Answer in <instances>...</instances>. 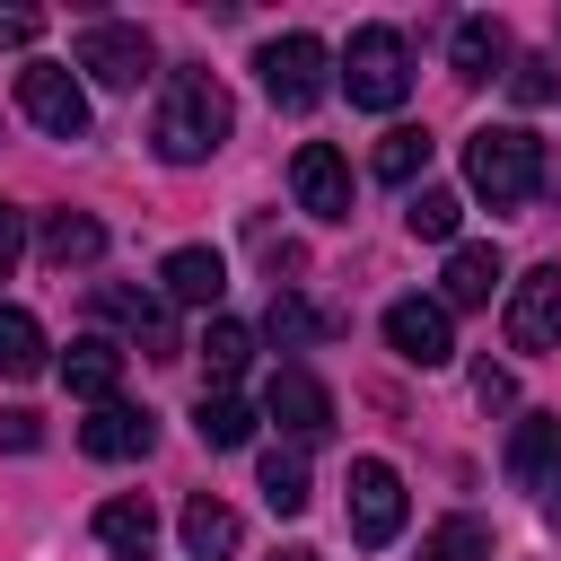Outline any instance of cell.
Listing matches in <instances>:
<instances>
[{
	"label": "cell",
	"mask_w": 561,
	"mask_h": 561,
	"mask_svg": "<svg viewBox=\"0 0 561 561\" xmlns=\"http://www.w3.org/2000/svg\"><path fill=\"white\" fill-rule=\"evenodd\" d=\"M254 70H263V88H272V105H280V114H316V105H324V88H333V79H324V70H333V53H324L316 35H272Z\"/></svg>",
	"instance_id": "4"
},
{
	"label": "cell",
	"mask_w": 561,
	"mask_h": 561,
	"mask_svg": "<svg viewBox=\"0 0 561 561\" xmlns=\"http://www.w3.org/2000/svg\"><path fill=\"white\" fill-rule=\"evenodd\" d=\"M0 447L35 456V447H44V421H35V412H0Z\"/></svg>",
	"instance_id": "32"
},
{
	"label": "cell",
	"mask_w": 561,
	"mask_h": 561,
	"mask_svg": "<svg viewBox=\"0 0 561 561\" xmlns=\"http://www.w3.org/2000/svg\"><path fill=\"white\" fill-rule=\"evenodd\" d=\"M35 254H44V272H88V263L105 254V219H88V210H53L44 237H35Z\"/></svg>",
	"instance_id": "14"
},
{
	"label": "cell",
	"mask_w": 561,
	"mask_h": 561,
	"mask_svg": "<svg viewBox=\"0 0 561 561\" xmlns=\"http://www.w3.org/2000/svg\"><path fill=\"white\" fill-rule=\"evenodd\" d=\"M149 61H158V53H149L140 26H123V18H88V26H79V70H88V79H105V88H140Z\"/></svg>",
	"instance_id": "8"
},
{
	"label": "cell",
	"mask_w": 561,
	"mask_h": 561,
	"mask_svg": "<svg viewBox=\"0 0 561 561\" xmlns=\"http://www.w3.org/2000/svg\"><path fill=\"white\" fill-rule=\"evenodd\" d=\"M193 430H202V447H245V438H254V412H245V394L210 386V394L193 403Z\"/></svg>",
	"instance_id": "21"
},
{
	"label": "cell",
	"mask_w": 561,
	"mask_h": 561,
	"mask_svg": "<svg viewBox=\"0 0 561 561\" xmlns=\"http://www.w3.org/2000/svg\"><path fill=\"white\" fill-rule=\"evenodd\" d=\"M245 359H254V333H245L237 316H210V333H202V368H210V377L228 386V377H237Z\"/></svg>",
	"instance_id": "28"
},
{
	"label": "cell",
	"mask_w": 561,
	"mask_h": 561,
	"mask_svg": "<svg viewBox=\"0 0 561 561\" xmlns=\"http://www.w3.org/2000/svg\"><path fill=\"white\" fill-rule=\"evenodd\" d=\"M237 543H245L237 508H228V500H210V491H193V500H184V552H193V561H228Z\"/></svg>",
	"instance_id": "19"
},
{
	"label": "cell",
	"mask_w": 561,
	"mask_h": 561,
	"mask_svg": "<svg viewBox=\"0 0 561 561\" xmlns=\"http://www.w3.org/2000/svg\"><path fill=\"white\" fill-rule=\"evenodd\" d=\"M263 500L280 508V517H298L316 491H307V456L298 447H263Z\"/></svg>",
	"instance_id": "23"
},
{
	"label": "cell",
	"mask_w": 561,
	"mask_h": 561,
	"mask_svg": "<svg viewBox=\"0 0 561 561\" xmlns=\"http://www.w3.org/2000/svg\"><path fill=\"white\" fill-rule=\"evenodd\" d=\"M465 184L491 202V210H526L543 193V140L526 123H482L465 140Z\"/></svg>",
	"instance_id": "2"
},
{
	"label": "cell",
	"mask_w": 561,
	"mask_h": 561,
	"mask_svg": "<svg viewBox=\"0 0 561 561\" xmlns=\"http://www.w3.org/2000/svg\"><path fill=\"white\" fill-rule=\"evenodd\" d=\"M35 35H44L35 9H0V44H35Z\"/></svg>",
	"instance_id": "34"
},
{
	"label": "cell",
	"mask_w": 561,
	"mask_h": 561,
	"mask_svg": "<svg viewBox=\"0 0 561 561\" xmlns=\"http://www.w3.org/2000/svg\"><path fill=\"white\" fill-rule=\"evenodd\" d=\"M289 184H298V210H316V219H351V167H342L333 140H298Z\"/></svg>",
	"instance_id": "10"
},
{
	"label": "cell",
	"mask_w": 561,
	"mask_h": 561,
	"mask_svg": "<svg viewBox=\"0 0 561 561\" xmlns=\"http://www.w3.org/2000/svg\"><path fill=\"white\" fill-rule=\"evenodd\" d=\"M456 219H465V202H456L447 184H421V193L403 202V228H412V237H430V245H447V237H456Z\"/></svg>",
	"instance_id": "25"
},
{
	"label": "cell",
	"mask_w": 561,
	"mask_h": 561,
	"mask_svg": "<svg viewBox=\"0 0 561 561\" xmlns=\"http://www.w3.org/2000/svg\"><path fill=\"white\" fill-rule=\"evenodd\" d=\"M543 508H552V526H561V473H552V482H543Z\"/></svg>",
	"instance_id": "35"
},
{
	"label": "cell",
	"mask_w": 561,
	"mask_h": 561,
	"mask_svg": "<svg viewBox=\"0 0 561 561\" xmlns=\"http://www.w3.org/2000/svg\"><path fill=\"white\" fill-rule=\"evenodd\" d=\"M500 280H508L500 245H456V254H447V298H438V307H491Z\"/></svg>",
	"instance_id": "20"
},
{
	"label": "cell",
	"mask_w": 561,
	"mask_h": 561,
	"mask_svg": "<svg viewBox=\"0 0 561 561\" xmlns=\"http://www.w3.org/2000/svg\"><path fill=\"white\" fill-rule=\"evenodd\" d=\"M447 61H456V79H465V88H482V79L508 61V26H500V18H456Z\"/></svg>",
	"instance_id": "18"
},
{
	"label": "cell",
	"mask_w": 561,
	"mask_h": 561,
	"mask_svg": "<svg viewBox=\"0 0 561 561\" xmlns=\"http://www.w3.org/2000/svg\"><path fill=\"white\" fill-rule=\"evenodd\" d=\"M508 96H517V105H543V96H552V61H517V70H508Z\"/></svg>",
	"instance_id": "30"
},
{
	"label": "cell",
	"mask_w": 561,
	"mask_h": 561,
	"mask_svg": "<svg viewBox=\"0 0 561 561\" xmlns=\"http://www.w3.org/2000/svg\"><path fill=\"white\" fill-rule=\"evenodd\" d=\"M18 105H26L35 131H53V140H88V88H79L61 61H26V70H18Z\"/></svg>",
	"instance_id": "5"
},
{
	"label": "cell",
	"mask_w": 561,
	"mask_h": 561,
	"mask_svg": "<svg viewBox=\"0 0 561 561\" xmlns=\"http://www.w3.org/2000/svg\"><path fill=\"white\" fill-rule=\"evenodd\" d=\"M272 561H316V552H307V543H298V552H272Z\"/></svg>",
	"instance_id": "36"
},
{
	"label": "cell",
	"mask_w": 561,
	"mask_h": 561,
	"mask_svg": "<svg viewBox=\"0 0 561 561\" xmlns=\"http://www.w3.org/2000/svg\"><path fill=\"white\" fill-rule=\"evenodd\" d=\"M18 254H26V210H18V202H0V280L18 272Z\"/></svg>",
	"instance_id": "31"
},
{
	"label": "cell",
	"mask_w": 561,
	"mask_h": 561,
	"mask_svg": "<svg viewBox=\"0 0 561 561\" xmlns=\"http://www.w3.org/2000/svg\"><path fill=\"white\" fill-rule=\"evenodd\" d=\"M561 473V412H526L517 421V438H508V482H552Z\"/></svg>",
	"instance_id": "17"
},
{
	"label": "cell",
	"mask_w": 561,
	"mask_h": 561,
	"mask_svg": "<svg viewBox=\"0 0 561 561\" xmlns=\"http://www.w3.org/2000/svg\"><path fill=\"white\" fill-rule=\"evenodd\" d=\"M263 412L289 430V447H316V438L333 430V394H324L307 368H280V377H272V394H263Z\"/></svg>",
	"instance_id": "11"
},
{
	"label": "cell",
	"mask_w": 561,
	"mask_h": 561,
	"mask_svg": "<svg viewBox=\"0 0 561 561\" xmlns=\"http://www.w3.org/2000/svg\"><path fill=\"white\" fill-rule=\"evenodd\" d=\"M61 386L88 394V403H114V386H123V351H114L105 333H79V342L61 351Z\"/></svg>",
	"instance_id": "16"
},
{
	"label": "cell",
	"mask_w": 561,
	"mask_h": 561,
	"mask_svg": "<svg viewBox=\"0 0 561 561\" xmlns=\"http://www.w3.org/2000/svg\"><path fill=\"white\" fill-rule=\"evenodd\" d=\"M149 535H158V508H149V500H105V508H96V543L149 552Z\"/></svg>",
	"instance_id": "24"
},
{
	"label": "cell",
	"mask_w": 561,
	"mask_h": 561,
	"mask_svg": "<svg viewBox=\"0 0 561 561\" xmlns=\"http://www.w3.org/2000/svg\"><path fill=\"white\" fill-rule=\"evenodd\" d=\"M342 96L368 105V114H394L412 96V44L394 26H351V44H342Z\"/></svg>",
	"instance_id": "3"
},
{
	"label": "cell",
	"mask_w": 561,
	"mask_h": 561,
	"mask_svg": "<svg viewBox=\"0 0 561 561\" xmlns=\"http://www.w3.org/2000/svg\"><path fill=\"white\" fill-rule=\"evenodd\" d=\"M158 289H167L175 307H219V289H228V263H219L210 245H175V254L158 263Z\"/></svg>",
	"instance_id": "15"
},
{
	"label": "cell",
	"mask_w": 561,
	"mask_h": 561,
	"mask_svg": "<svg viewBox=\"0 0 561 561\" xmlns=\"http://www.w3.org/2000/svg\"><path fill=\"white\" fill-rule=\"evenodd\" d=\"M342 517H351V535H359L368 552L394 543V535H403V473H394L386 456H359V465H351V508H342Z\"/></svg>",
	"instance_id": "6"
},
{
	"label": "cell",
	"mask_w": 561,
	"mask_h": 561,
	"mask_svg": "<svg viewBox=\"0 0 561 561\" xmlns=\"http://www.w3.org/2000/svg\"><path fill=\"white\" fill-rule=\"evenodd\" d=\"M421 561H491V526L482 517H447L421 535Z\"/></svg>",
	"instance_id": "26"
},
{
	"label": "cell",
	"mask_w": 561,
	"mask_h": 561,
	"mask_svg": "<svg viewBox=\"0 0 561 561\" xmlns=\"http://www.w3.org/2000/svg\"><path fill=\"white\" fill-rule=\"evenodd\" d=\"M96 316H114L131 342H149V359H175V324L149 289H123V280H96Z\"/></svg>",
	"instance_id": "13"
},
{
	"label": "cell",
	"mask_w": 561,
	"mask_h": 561,
	"mask_svg": "<svg viewBox=\"0 0 561 561\" xmlns=\"http://www.w3.org/2000/svg\"><path fill=\"white\" fill-rule=\"evenodd\" d=\"M386 342H394V359H412V368H447V359H456V324H447L438 298H394V307H386Z\"/></svg>",
	"instance_id": "9"
},
{
	"label": "cell",
	"mask_w": 561,
	"mask_h": 561,
	"mask_svg": "<svg viewBox=\"0 0 561 561\" xmlns=\"http://www.w3.org/2000/svg\"><path fill=\"white\" fill-rule=\"evenodd\" d=\"M228 131H237V105H228V88H219L202 61H184V70L167 79V105H158V123H149L158 158H167V167H202V158H210Z\"/></svg>",
	"instance_id": "1"
},
{
	"label": "cell",
	"mask_w": 561,
	"mask_h": 561,
	"mask_svg": "<svg viewBox=\"0 0 561 561\" xmlns=\"http://www.w3.org/2000/svg\"><path fill=\"white\" fill-rule=\"evenodd\" d=\"M263 333L289 351V342H316V333H324V316H316L307 298H289V289H280V298H272V316H263Z\"/></svg>",
	"instance_id": "29"
},
{
	"label": "cell",
	"mask_w": 561,
	"mask_h": 561,
	"mask_svg": "<svg viewBox=\"0 0 561 561\" xmlns=\"http://www.w3.org/2000/svg\"><path fill=\"white\" fill-rule=\"evenodd\" d=\"M430 149H438V140H430L421 123H394V131L377 140V158H368V167H377V184H412V175L430 167Z\"/></svg>",
	"instance_id": "22"
},
{
	"label": "cell",
	"mask_w": 561,
	"mask_h": 561,
	"mask_svg": "<svg viewBox=\"0 0 561 561\" xmlns=\"http://www.w3.org/2000/svg\"><path fill=\"white\" fill-rule=\"evenodd\" d=\"M508 351H526V359L561 351V263H535L508 289Z\"/></svg>",
	"instance_id": "7"
},
{
	"label": "cell",
	"mask_w": 561,
	"mask_h": 561,
	"mask_svg": "<svg viewBox=\"0 0 561 561\" xmlns=\"http://www.w3.org/2000/svg\"><path fill=\"white\" fill-rule=\"evenodd\" d=\"M0 368H9V377H35V368H44V324H35L26 307H0Z\"/></svg>",
	"instance_id": "27"
},
{
	"label": "cell",
	"mask_w": 561,
	"mask_h": 561,
	"mask_svg": "<svg viewBox=\"0 0 561 561\" xmlns=\"http://www.w3.org/2000/svg\"><path fill=\"white\" fill-rule=\"evenodd\" d=\"M79 447H88L96 465H131V456H149V447H158V421H149V412H131V403H96V412L79 421Z\"/></svg>",
	"instance_id": "12"
},
{
	"label": "cell",
	"mask_w": 561,
	"mask_h": 561,
	"mask_svg": "<svg viewBox=\"0 0 561 561\" xmlns=\"http://www.w3.org/2000/svg\"><path fill=\"white\" fill-rule=\"evenodd\" d=\"M473 394H482V412H500L517 386H508V368H491V359H482V368H473Z\"/></svg>",
	"instance_id": "33"
}]
</instances>
